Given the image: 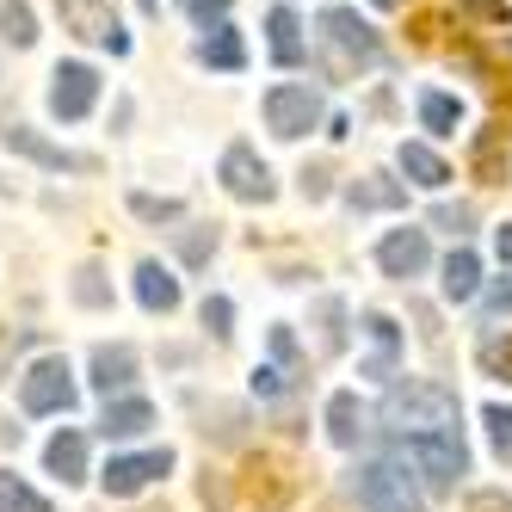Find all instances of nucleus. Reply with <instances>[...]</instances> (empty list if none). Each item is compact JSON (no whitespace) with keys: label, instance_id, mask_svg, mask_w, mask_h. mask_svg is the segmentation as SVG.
Returning <instances> with one entry per match:
<instances>
[{"label":"nucleus","instance_id":"obj_11","mask_svg":"<svg viewBox=\"0 0 512 512\" xmlns=\"http://www.w3.org/2000/svg\"><path fill=\"white\" fill-rule=\"evenodd\" d=\"M377 266H383V278H420L426 266H432V241H426V229H389L383 241H377Z\"/></svg>","mask_w":512,"mask_h":512},{"label":"nucleus","instance_id":"obj_32","mask_svg":"<svg viewBox=\"0 0 512 512\" xmlns=\"http://www.w3.org/2000/svg\"><path fill=\"white\" fill-rule=\"evenodd\" d=\"M290 383H297V377H290L284 364H260V371H253V395H266V401H272V395H284Z\"/></svg>","mask_w":512,"mask_h":512},{"label":"nucleus","instance_id":"obj_27","mask_svg":"<svg viewBox=\"0 0 512 512\" xmlns=\"http://www.w3.org/2000/svg\"><path fill=\"white\" fill-rule=\"evenodd\" d=\"M315 321H321V352L334 358V352L346 346V303H340V297H321V303H315Z\"/></svg>","mask_w":512,"mask_h":512},{"label":"nucleus","instance_id":"obj_18","mask_svg":"<svg viewBox=\"0 0 512 512\" xmlns=\"http://www.w3.org/2000/svg\"><path fill=\"white\" fill-rule=\"evenodd\" d=\"M371 432V414H364V401L352 395V389H340L334 401H327V438H334V445H358V438Z\"/></svg>","mask_w":512,"mask_h":512},{"label":"nucleus","instance_id":"obj_15","mask_svg":"<svg viewBox=\"0 0 512 512\" xmlns=\"http://www.w3.org/2000/svg\"><path fill=\"white\" fill-rule=\"evenodd\" d=\"M149 426H155V401H142V395H118V401H105V414H99L105 438H142Z\"/></svg>","mask_w":512,"mask_h":512},{"label":"nucleus","instance_id":"obj_6","mask_svg":"<svg viewBox=\"0 0 512 512\" xmlns=\"http://www.w3.org/2000/svg\"><path fill=\"white\" fill-rule=\"evenodd\" d=\"M93 105H99V68L93 62H56V75H50V112L62 124H81Z\"/></svg>","mask_w":512,"mask_h":512},{"label":"nucleus","instance_id":"obj_34","mask_svg":"<svg viewBox=\"0 0 512 512\" xmlns=\"http://www.w3.org/2000/svg\"><path fill=\"white\" fill-rule=\"evenodd\" d=\"M432 223H438V229H451V235H469L475 210H469V204H438V210H432Z\"/></svg>","mask_w":512,"mask_h":512},{"label":"nucleus","instance_id":"obj_25","mask_svg":"<svg viewBox=\"0 0 512 512\" xmlns=\"http://www.w3.org/2000/svg\"><path fill=\"white\" fill-rule=\"evenodd\" d=\"M420 124H426L432 136H457V124H463V105H457L451 93H420Z\"/></svg>","mask_w":512,"mask_h":512},{"label":"nucleus","instance_id":"obj_2","mask_svg":"<svg viewBox=\"0 0 512 512\" xmlns=\"http://www.w3.org/2000/svg\"><path fill=\"white\" fill-rule=\"evenodd\" d=\"M352 494L364 512H420V494H414V475H408V457L389 451V457H371L352 469Z\"/></svg>","mask_w":512,"mask_h":512},{"label":"nucleus","instance_id":"obj_41","mask_svg":"<svg viewBox=\"0 0 512 512\" xmlns=\"http://www.w3.org/2000/svg\"><path fill=\"white\" fill-rule=\"evenodd\" d=\"M488 309H494V315H512V278H500V284H494V297H488Z\"/></svg>","mask_w":512,"mask_h":512},{"label":"nucleus","instance_id":"obj_19","mask_svg":"<svg viewBox=\"0 0 512 512\" xmlns=\"http://www.w3.org/2000/svg\"><path fill=\"white\" fill-rule=\"evenodd\" d=\"M346 204L352 210H401V204H408V186L389 179V173H364V179L346 186Z\"/></svg>","mask_w":512,"mask_h":512},{"label":"nucleus","instance_id":"obj_29","mask_svg":"<svg viewBox=\"0 0 512 512\" xmlns=\"http://www.w3.org/2000/svg\"><path fill=\"white\" fill-rule=\"evenodd\" d=\"M482 426H488V438H494V457L506 463V457H512V408H506V401H488V408H482Z\"/></svg>","mask_w":512,"mask_h":512},{"label":"nucleus","instance_id":"obj_38","mask_svg":"<svg viewBox=\"0 0 512 512\" xmlns=\"http://www.w3.org/2000/svg\"><path fill=\"white\" fill-rule=\"evenodd\" d=\"M469 13H482L488 25H506V0H463Z\"/></svg>","mask_w":512,"mask_h":512},{"label":"nucleus","instance_id":"obj_30","mask_svg":"<svg viewBox=\"0 0 512 512\" xmlns=\"http://www.w3.org/2000/svg\"><path fill=\"white\" fill-rule=\"evenodd\" d=\"M75 303H87V309H105V303H112V284H105L99 266H81V272H75Z\"/></svg>","mask_w":512,"mask_h":512},{"label":"nucleus","instance_id":"obj_24","mask_svg":"<svg viewBox=\"0 0 512 512\" xmlns=\"http://www.w3.org/2000/svg\"><path fill=\"white\" fill-rule=\"evenodd\" d=\"M0 38H7L13 50H31V44H38V19H31L25 0H0Z\"/></svg>","mask_w":512,"mask_h":512},{"label":"nucleus","instance_id":"obj_13","mask_svg":"<svg viewBox=\"0 0 512 512\" xmlns=\"http://www.w3.org/2000/svg\"><path fill=\"white\" fill-rule=\"evenodd\" d=\"M364 334H371V358H364L358 364V371L364 377H371V383H395V364H401V327L389 321V315H364Z\"/></svg>","mask_w":512,"mask_h":512},{"label":"nucleus","instance_id":"obj_23","mask_svg":"<svg viewBox=\"0 0 512 512\" xmlns=\"http://www.w3.org/2000/svg\"><path fill=\"white\" fill-rule=\"evenodd\" d=\"M475 290H482V260H475L469 247H457L451 260H445V297L451 303H469Z\"/></svg>","mask_w":512,"mask_h":512},{"label":"nucleus","instance_id":"obj_21","mask_svg":"<svg viewBox=\"0 0 512 512\" xmlns=\"http://www.w3.org/2000/svg\"><path fill=\"white\" fill-rule=\"evenodd\" d=\"M395 167L408 173L414 186H426V192H438V186H445V179H451L445 155H438V149H426V142H401V149H395Z\"/></svg>","mask_w":512,"mask_h":512},{"label":"nucleus","instance_id":"obj_5","mask_svg":"<svg viewBox=\"0 0 512 512\" xmlns=\"http://www.w3.org/2000/svg\"><path fill=\"white\" fill-rule=\"evenodd\" d=\"M321 38H327V50H340V68H371V62H383V38L352 7H327L321 13Z\"/></svg>","mask_w":512,"mask_h":512},{"label":"nucleus","instance_id":"obj_42","mask_svg":"<svg viewBox=\"0 0 512 512\" xmlns=\"http://www.w3.org/2000/svg\"><path fill=\"white\" fill-rule=\"evenodd\" d=\"M494 247H500V266H512V229H500V235H494Z\"/></svg>","mask_w":512,"mask_h":512},{"label":"nucleus","instance_id":"obj_10","mask_svg":"<svg viewBox=\"0 0 512 512\" xmlns=\"http://www.w3.org/2000/svg\"><path fill=\"white\" fill-rule=\"evenodd\" d=\"M56 13H62V25H75L81 38L105 44L112 56H130V31L118 25V13H105L99 0H56Z\"/></svg>","mask_w":512,"mask_h":512},{"label":"nucleus","instance_id":"obj_14","mask_svg":"<svg viewBox=\"0 0 512 512\" xmlns=\"http://www.w3.org/2000/svg\"><path fill=\"white\" fill-rule=\"evenodd\" d=\"M136 383V352L130 346H93V389L105 401H118Z\"/></svg>","mask_w":512,"mask_h":512},{"label":"nucleus","instance_id":"obj_39","mask_svg":"<svg viewBox=\"0 0 512 512\" xmlns=\"http://www.w3.org/2000/svg\"><path fill=\"white\" fill-rule=\"evenodd\" d=\"M469 512H512V506H506V494L482 488V494H469Z\"/></svg>","mask_w":512,"mask_h":512},{"label":"nucleus","instance_id":"obj_16","mask_svg":"<svg viewBox=\"0 0 512 512\" xmlns=\"http://www.w3.org/2000/svg\"><path fill=\"white\" fill-rule=\"evenodd\" d=\"M136 303L149 309V315H173L179 309V278L161 260H142L136 266Z\"/></svg>","mask_w":512,"mask_h":512},{"label":"nucleus","instance_id":"obj_26","mask_svg":"<svg viewBox=\"0 0 512 512\" xmlns=\"http://www.w3.org/2000/svg\"><path fill=\"white\" fill-rule=\"evenodd\" d=\"M0 512H56L38 488H25L13 469H0Z\"/></svg>","mask_w":512,"mask_h":512},{"label":"nucleus","instance_id":"obj_40","mask_svg":"<svg viewBox=\"0 0 512 512\" xmlns=\"http://www.w3.org/2000/svg\"><path fill=\"white\" fill-rule=\"evenodd\" d=\"M303 198H327V167H309L303 173Z\"/></svg>","mask_w":512,"mask_h":512},{"label":"nucleus","instance_id":"obj_31","mask_svg":"<svg viewBox=\"0 0 512 512\" xmlns=\"http://www.w3.org/2000/svg\"><path fill=\"white\" fill-rule=\"evenodd\" d=\"M204 327H210L216 340H229L235 334V303L229 297H204Z\"/></svg>","mask_w":512,"mask_h":512},{"label":"nucleus","instance_id":"obj_37","mask_svg":"<svg viewBox=\"0 0 512 512\" xmlns=\"http://www.w3.org/2000/svg\"><path fill=\"white\" fill-rule=\"evenodd\" d=\"M272 358L284 371H297V340H290V327H272Z\"/></svg>","mask_w":512,"mask_h":512},{"label":"nucleus","instance_id":"obj_3","mask_svg":"<svg viewBox=\"0 0 512 512\" xmlns=\"http://www.w3.org/2000/svg\"><path fill=\"white\" fill-rule=\"evenodd\" d=\"M395 451L420 469V482H426L432 494H451V488L463 482V475H469V445H463V426H451V432H426V438H408V445L395 438Z\"/></svg>","mask_w":512,"mask_h":512},{"label":"nucleus","instance_id":"obj_43","mask_svg":"<svg viewBox=\"0 0 512 512\" xmlns=\"http://www.w3.org/2000/svg\"><path fill=\"white\" fill-rule=\"evenodd\" d=\"M136 7H142V13H161V0H136Z\"/></svg>","mask_w":512,"mask_h":512},{"label":"nucleus","instance_id":"obj_28","mask_svg":"<svg viewBox=\"0 0 512 512\" xmlns=\"http://www.w3.org/2000/svg\"><path fill=\"white\" fill-rule=\"evenodd\" d=\"M130 210L142 216V223H179V216H186L179 198H155V192H130Z\"/></svg>","mask_w":512,"mask_h":512},{"label":"nucleus","instance_id":"obj_44","mask_svg":"<svg viewBox=\"0 0 512 512\" xmlns=\"http://www.w3.org/2000/svg\"><path fill=\"white\" fill-rule=\"evenodd\" d=\"M371 7H401V0H371Z\"/></svg>","mask_w":512,"mask_h":512},{"label":"nucleus","instance_id":"obj_20","mask_svg":"<svg viewBox=\"0 0 512 512\" xmlns=\"http://www.w3.org/2000/svg\"><path fill=\"white\" fill-rule=\"evenodd\" d=\"M198 62L204 68H229V75H235V68H247V44H241V31L223 19V25H210L204 31V38H198Z\"/></svg>","mask_w":512,"mask_h":512},{"label":"nucleus","instance_id":"obj_1","mask_svg":"<svg viewBox=\"0 0 512 512\" xmlns=\"http://www.w3.org/2000/svg\"><path fill=\"white\" fill-rule=\"evenodd\" d=\"M377 420H383L389 438L408 445V438H426V432H451L463 420V408H457V389L426 383V377H408V383H389Z\"/></svg>","mask_w":512,"mask_h":512},{"label":"nucleus","instance_id":"obj_35","mask_svg":"<svg viewBox=\"0 0 512 512\" xmlns=\"http://www.w3.org/2000/svg\"><path fill=\"white\" fill-rule=\"evenodd\" d=\"M186 7H192V19H198V25H223L235 0H186Z\"/></svg>","mask_w":512,"mask_h":512},{"label":"nucleus","instance_id":"obj_22","mask_svg":"<svg viewBox=\"0 0 512 512\" xmlns=\"http://www.w3.org/2000/svg\"><path fill=\"white\" fill-rule=\"evenodd\" d=\"M266 31H272V62L278 68H297L309 50H303V25H297V13L290 7H272L266 13Z\"/></svg>","mask_w":512,"mask_h":512},{"label":"nucleus","instance_id":"obj_9","mask_svg":"<svg viewBox=\"0 0 512 512\" xmlns=\"http://www.w3.org/2000/svg\"><path fill=\"white\" fill-rule=\"evenodd\" d=\"M0 142H7L13 155H25V161H38V167H50V173H93V155H75V149H56L50 136H38L31 124H0Z\"/></svg>","mask_w":512,"mask_h":512},{"label":"nucleus","instance_id":"obj_33","mask_svg":"<svg viewBox=\"0 0 512 512\" xmlns=\"http://www.w3.org/2000/svg\"><path fill=\"white\" fill-rule=\"evenodd\" d=\"M179 253H186V266H204L216 253V229H192L186 241H179Z\"/></svg>","mask_w":512,"mask_h":512},{"label":"nucleus","instance_id":"obj_17","mask_svg":"<svg viewBox=\"0 0 512 512\" xmlns=\"http://www.w3.org/2000/svg\"><path fill=\"white\" fill-rule=\"evenodd\" d=\"M44 469H50V475H62L68 488L87 482V438H81L75 426H62L50 445H44Z\"/></svg>","mask_w":512,"mask_h":512},{"label":"nucleus","instance_id":"obj_7","mask_svg":"<svg viewBox=\"0 0 512 512\" xmlns=\"http://www.w3.org/2000/svg\"><path fill=\"white\" fill-rule=\"evenodd\" d=\"M315 124H321V99H315L309 87H272V93H266V130H272V136L297 142V136H309Z\"/></svg>","mask_w":512,"mask_h":512},{"label":"nucleus","instance_id":"obj_12","mask_svg":"<svg viewBox=\"0 0 512 512\" xmlns=\"http://www.w3.org/2000/svg\"><path fill=\"white\" fill-rule=\"evenodd\" d=\"M173 469V451H142V457H112L105 463V475H99V488L112 494V500H130V494H142L155 482V475H167Z\"/></svg>","mask_w":512,"mask_h":512},{"label":"nucleus","instance_id":"obj_8","mask_svg":"<svg viewBox=\"0 0 512 512\" xmlns=\"http://www.w3.org/2000/svg\"><path fill=\"white\" fill-rule=\"evenodd\" d=\"M216 179H223V186L241 198V204H272L278 198V186H272V167L260 161L247 149V142H235V149L223 155V167H216Z\"/></svg>","mask_w":512,"mask_h":512},{"label":"nucleus","instance_id":"obj_4","mask_svg":"<svg viewBox=\"0 0 512 512\" xmlns=\"http://www.w3.org/2000/svg\"><path fill=\"white\" fill-rule=\"evenodd\" d=\"M75 401H81V389H75V371H68L62 352L38 358V364L19 377V408H25V414H68Z\"/></svg>","mask_w":512,"mask_h":512},{"label":"nucleus","instance_id":"obj_36","mask_svg":"<svg viewBox=\"0 0 512 512\" xmlns=\"http://www.w3.org/2000/svg\"><path fill=\"white\" fill-rule=\"evenodd\" d=\"M482 371H506V377H512V340H506V346H500V340L482 346Z\"/></svg>","mask_w":512,"mask_h":512}]
</instances>
